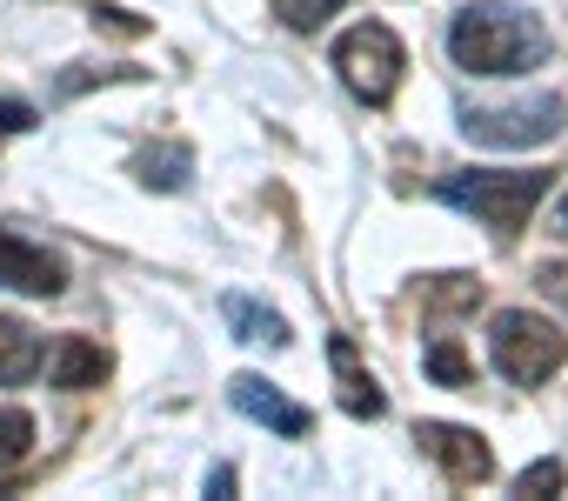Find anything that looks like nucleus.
I'll list each match as a JSON object with an SVG mask.
<instances>
[{"instance_id":"obj_1","label":"nucleus","mask_w":568,"mask_h":501,"mask_svg":"<svg viewBox=\"0 0 568 501\" xmlns=\"http://www.w3.org/2000/svg\"><path fill=\"white\" fill-rule=\"evenodd\" d=\"M448 54L462 74H481V81H501V74H528L555 54L541 14L515 8V0H475L448 21Z\"/></svg>"},{"instance_id":"obj_2","label":"nucleus","mask_w":568,"mask_h":501,"mask_svg":"<svg viewBox=\"0 0 568 501\" xmlns=\"http://www.w3.org/2000/svg\"><path fill=\"white\" fill-rule=\"evenodd\" d=\"M548 187H555L548 167H462V174L435 181V194L455 214H475V227H488L495 241H515Z\"/></svg>"},{"instance_id":"obj_3","label":"nucleus","mask_w":568,"mask_h":501,"mask_svg":"<svg viewBox=\"0 0 568 501\" xmlns=\"http://www.w3.org/2000/svg\"><path fill=\"white\" fill-rule=\"evenodd\" d=\"M488 361H495L501 381L541 388V381L568 361V335H561L555 321L528 315V308H501V315L488 321Z\"/></svg>"},{"instance_id":"obj_4","label":"nucleus","mask_w":568,"mask_h":501,"mask_svg":"<svg viewBox=\"0 0 568 501\" xmlns=\"http://www.w3.org/2000/svg\"><path fill=\"white\" fill-rule=\"evenodd\" d=\"M335 74H342V88H348L355 101L388 108L395 88H402V74H408V48L395 41V28H382V21H355V28L335 41Z\"/></svg>"},{"instance_id":"obj_5","label":"nucleus","mask_w":568,"mask_h":501,"mask_svg":"<svg viewBox=\"0 0 568 501\" xmlns=\"http://www.w3.org/2000/svg\"><path fill=\"white\" fill-rule=\"evenodd\" d=\"M568 127V101L561 94H535V101H501V108H468L462 134L475 147H541Z\"/></svg>"},{"instance_id":"obj_6","label":"nucleus","mask_w":568,"mask_h":501,"mask_svg":"<svg viewBox=\"0 0 568 501\" xmlns=\"http://www.w3.org/2000/svg\"><path fill=\"white\" fill-rule=\"evenodd\" d=\"M415 441H422V454H428V461H442V474H448L455 488H475V481H488V474H495V454H488V441H481L475 428L422 421V428H415Z\"/></svg>"},{"instance_id":"obj_7","label":"nucleus","mask_w":568,"mask_h":501,"mask_svg":"<svg viewBox=\"0 0 568 501\" xmlns=\"http://www.w3.org/2000/svg\"><path fill=\"white\" fill-rule=\"evenodd\" d=\"M0 288L48 301V295H61V288H68V262H61V255H48V247H34L28 234L0 227Z\"/></svg>"},{"instance_id":"obj_8","label":"nucleus","mask_w":568,"mask_h":501,"mask_svg":"<svg viewBox=\"0 0 568 501\" xmlns=\"http://www.w3.org/2000/svg\"><path fill=\"white\" fill-rule=\"evenodd\" d=\"M227 401L247 415V421H261L267 434H281V441H295V434H308L315 428V415L302 408V401H288L274 381H261V375H234L227 381Z\"/></svg>"},{"instance_id":"obj_9","label":"nucleus","mask_w":568,"mask_h":501,"mask_svg":"<svg viewBox=\"0 0 568 501\" xmlns=\"http://www.w3.org/2000/svg\"><path fill=\"white\" fill-rule=\"evenodd\" d=\"M328 361H335V388H342V408L355 415V421H382L388 415V395L375 388V375H362V361H355V348L335 335L328 341Z\"/></svg>"},{"instance_id":"obj_10","label":"nucleus","mask_w":568,"mask_h":501,"mask_svg":"<svg viewBox=\"0 0 568 501\" xmlns=\"http://www.w3.org/2000/svg\"><path fill=\"white\" fill-rule=\"evenodd\" d=\"M41 361H48L41 335L28 321H14V315H0V388H28L41 375Z\"/></svg>"},{"instance_id":"obj_11","label":"nucleus","mask_w":568,"mask_h":501,"mask_svg":"<svg viewBox=\"0 0 568 501\" xmlns=\"http://www.w3.org/2000/svg\"><path fill=\"white\" fill-rule=\"evenodd\" d=\"M221 315H227L234 341H261V348H288V341H295V335H288V321H281L274 308H261V301H247V295H227V301H221Z\"/></svg>"},{"instance_id":"obj_12","label":"nucleus","mask_w":568,"mask_h":501,"mask_svg":"<svg viewBox=\"0 0 568 501\" xmlns=\"http://www.w3.org/2000/svg\"><path fill=\"white\" fill-rule=\"evenodd\" d=\"M108 381V348H94L88 335H68L54 348V388H101Z\"/></svg>"},{"instance_id":"obj_13","label":"nucleus","mask_w":568,"mask_h":501,"mask_svg":"<svg viewBox=\"0 0 568 501\" xmlns=\"http://www.w3.org/2000/svg\"><path fill=\"white\" fill-rule=\"evenodd\" d=\"M187 174H194V154L187 147H148L141 154V181L148 187H168L174 194V187H187Z\"/></svg>"},{"instance_id":"obj_14","label":"nucleus","mask_w":568,"mask_h":501,"mask_svg":"<svg viewBox=\"0 0 568 501\" xmlns=\"http://www.w3.org/2000/svg\"><path fill=\"white\" fill-rule=\"evenodd\" d=\"M28 448H34V415L28 408H0V474L21 468Z\"/></svg>"},{"instance_id":"obj_15","label":"nucleus","mask_w":568,"mask_h":501,"mask_svg":"<svg viewBox=\"0 0 568 501\" xmlns=\"http://www.w3.org/2000/svg\"><path fill=\"white\" fill-rule=\"evenodd\" d=\"M422 368H428V381H442V388H468V375H475V368H468V355H462L448 335H435V348L422 355Z\"/></svg>"},{"instance_id":"obj_16","label":"nucleus","mask_w":568,"mask_h":501,"mask_svg":"<svg viewBox=\"0 0 568 501\" xmlns=\"http://www.w3.org/2000/svg\"><path fill=\"white\" fill-rule=\"evenodd\" d=\"M342 8H348V0H274V14L288 21L295 34H315V28H322V21H335Z\"/></svg>"},{"instance_id":"obj_17","label":"nucleus","mask_w":568,"mask_h":501,"mask_svg":"<svg viewBox=\"0 0 568 501\" xmlns=\"http://www.w3.org/2000/svg\"><path fill=\"white\" fill-rule=\"evenodd\" d=\"M515 488H521V494H561V488H568V468H561V461H535V468H521Z\"/></svg>"},{"instance_id":"obj_18","label":"nucleus","mask_w":568,"mask_h":501,"mask_svg":"<svg viewBox=\"0 0 568 501\" xmlns=\"http://www.w3.org/2000/svg\"><path fill=\"white\" fill-rule=\"evenodd\" d=\"M34 127V108L28 101H0V141H8V134H28Z\"/></svg>"},{"instance_id":"obj_19","label":"nucleus","mask_w":568,"mask_h":501,"mask_svg":"<svg viewBox=\"0 0 568 501\" xmlns=\"http://www.w3.org/2000/svg\"><path fill=\"white\" fill-rule=\"evenodd\" d=\"M541 295L568 308V268H561V262H548V268H541Z\"/></svg>"},{"instance_id":"obj_20","label":"nucleus","mask_w":568,"mask_h":501,"mask_svg":"<svg viewBox=\"0 0 568 501\" xmlns=\"http://www.w3.org/2000/svg\"><path fill=\"white\" fill-rule=\"evenodd\" d=\"M555 234L568 241V194H561V207H555Z\"/></svg>"}]
</instances>
